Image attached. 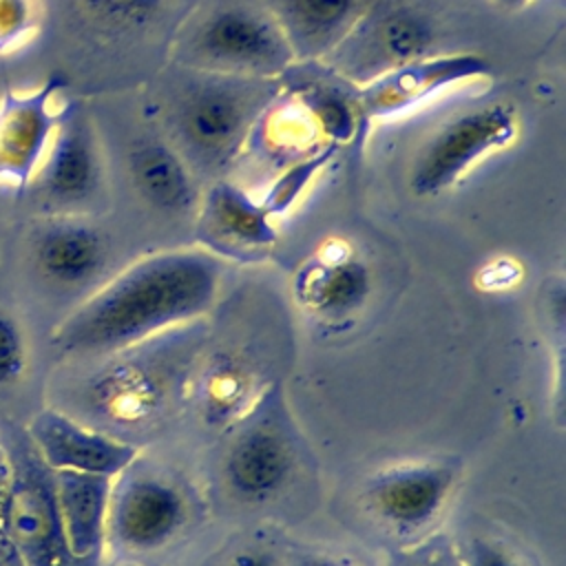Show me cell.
<instances>
[{
  "label": "cell",
  "instance_id": "1",
  "mask_svg": "<svg viewBox=\"0 0 566 566\" xmlns=\"http://www.w3.org/2000/svg\"><path fill=\"white\" fill-rule=\"evenodd\" d=\"M221 261L201 248L148 254L95 290L53 332L62 354L95 356L133 349L210 312Z\"/></svg>",
  "mask_w": 566,
  "mask_h": 566
},
{
  "label": "cell",
  "instance_id": "2",
  "mask_svg": "<svg viewBox=\"0 0 566 566\" xmlns=\"http://www.w3.org/2000/svg\"><path fill=\"white\" fill-rule=\"evenodd\" d=\"M195 80L175 106V135L186 153L208 170L230 166L243 150L250 130L265 108L263 80L206 73Z\"/></svg>",
  "mask_w": 566,
  "mask_h": 566
},
{
  "label": "cell",
  "instance_id": "3",
  "mask_svg": "<svg viewBox=\"0 0 566 566\" xmlns=\"http://www.w3.org/2000/svg\"><path fill=\"white\" fill-rule=\"evenodd\" d=\"M520 133L509 102H489L451 117L418 150L409 188L416 197H438L453 188L482 159L509 148Z\"/></svg>",
  "mask_w": 566,
  "mask_h": 566
},
{
  "label": "cell",
  "instance_id": "4",
  "mask_svg": "<svg viewBox=\"0 0 566 566\" xmlns=\"http://www.w3.org/2000/svg\"><path fill=\"white\" fill-rule=\"evenodd\" d=\"M197 71L270 80L283 73L294 55L265 9L221 7L206 15L188 44Z\"/></svg>",
  "mask_w": 566,
  "mask_h": 566
},
{
  "label": "cell",
  "instance_id": "5",
  "mask_svg": "<svg viewBox=\"0 0 566 566\" xmlns=\"http://www.w3.org/2000/svg\"><path fill=\"white\" fill-rule=\"evenodd\" d=\"M7 449L9 478V528L27 566H75L55 502L53 471L40 460L24 431L0 433Z\"/></svg>",
  "mask_w": 566,
  "mask_h": 566
},
{
  "label": "cell",
  "instance_id": "6",
  "mask_svg": "<svg viewBox=\"0 0 566 566\" xmlns=\"http://www.w3.org/2000/svg\"><path fill=\"white\" fill-rule=\"evenodd\" d=\"M190 520L186 491L166 473L139 469L137 460L113 478L106 544L148 555L168 546Z\"/></svg>",
  "mask_w": 566,
  "mask_h": 566
},
{
  "label": "cell",
  "instance_id": "7",
  "mask_svg": "<svg viewBox=\"0 0 566 566\" xmlns=\"http://www.w3.org/2000/svg\"><path fill=\"white\" fill-rule=\"evenodd\" d=\"M458 482V464L409 460L385 467L363 486L365 509L396 535L427 531L447 506Z\"/></svg>",
  "mask_w": 566,
  "mask_h": 566
},
{
  "label": "cell",
  "instance_id": "8",
  "mask_svg": "<svg viewBox=\"0 0 566 566\" xmlns=\"http://www.w3.org/2000/svg\"><path fill=\"white\" fill-rule=\"evenodd\" d=\"M489 73V60L471 51L420 55L374 75L354 99L363 122L394 117L451 86L480 80Z\"/></svg>",
  "mask_w": 566,
  "mask_h": 566
},
{
  "label": "cell",
  "instance_id": "9",
  "mask_svg": "<svg viewBox=\"0 0 566 566\" xmlns=\"http://www.w3.org/2000/svg\"><path fill=\"white\" fill-rule=\"evenodd\" d=\"M31 186L57 212H73L99 192V148L93 126L82 108L60 111L55 130Z\"/></svg>",
  "mask_w": 566,
  "mask_h": 566
},
{
  "label": "cell",
  "instance_id": "10",
  "mask_svg": "<svg viewBox=\"0 0 566 566\" xmlns=\"http://www.w3.org/2000/svg\"><path fill=\"white\" fill-rule=\"evenodd\" d=\"M62 88L60 77H49L33 88H13L0 97V188L24 190L55 130Z\"/></svg>",
  "mask_w": 566,
  "mask_h": 566
},
{
  "label": "cell",
  "instance_id": "11",
  "mask_svg": "<svg viewBox=\"0 0 566 566\" xmlns=\"http://www.w3.org/2000/svg\"><path fill=\"white\" fill-rule=\"evenodd\" d=\"M40 460L51 471L117 478L139 458V447L93 429L69 413L46 407L24 429Z\"/></svg>",
  "mask_w": 566,
  "mask_h": 566
},
{
  "label": "cell",
  "instance_id": "12",
  "mask_svg": "<svg viewBox=\"0 0 566 566\" xmlns=\"http://www.w3.org/2000/svg\"><path fill=\"white\" fill-rule=\"evenodd\" d=\"M292 294L312 318L340 325L365 307L371 272L347 243L332 239L296 270Z\"/></svg>",
  "mask_w": 566,
  "mask_h": 566
},
{
  "label": "cell",
  "instance_id": "13",
  "mask_svg": "<svg viewBox=\"0 0 566 566\" xmlns=\"http://www.w3.org/2000/svg\"><path fill=\"white\" fill-rule=\"evenodd\" d=\"M296 451L285 429L270 420L245 424L223 458L228 491L245 504L272 502L292 480Z\"/></svg>",
  "mask_w": 566,
  "mask_h": 566
},
{
  "label": "cell",
  "instance_id": "14",
  "mask_svg": "<svg viewBox=\"0 0 566 566\" xmlns=\"http://www.w3.org/2000/svg\"><path fill=\"white\" fill-rule=\"evenodd\" d=\"M374 0H263L294 57L314 60L336 51L365 20Z\"/></svg>",
  "mask_w": 566,
  "mask_h": 566
},
{
  "label": "cell",
  "instance_id": "15",
  "mask_svg": "<svg viewBox=\"0 0 566 566\" xmlns=\"http://www.w3.org/2000/svg\"><path fill=\"white\" fill-rule=\"evenodd\" d=\"M108 245L99 228L73 212L44 219L33 234V261L53 283L77 287L99 276Z\"/></svg>",
  "mask_w": 566,
  "mask_h": 566
},
{
  "label": "cell",
  "instance_id": "16",
  "mask_svg": "<svg viewBox=\"0 0 566 566\" xmlns=\"http://www.w3.org/2000/svg\"><path fill=\"white\" fill-rule=\"evenodd\" d=\"M199 234L208 245L243 252L268 250L276 243V228L261 201L232 181H214L201 199Z\"/></svg>",
  "mask_w": 566,
  "mask_h": 566
},
{
  "label": "cell",
  "instance_id": "17",
  "mask_svg": "<svg viewBox=\"0 0 566 566\" xmlns=\"http://www.w3.org/2000/svg\"><path fill=\"white\" fill-rule=\"evenodd\" d=\"M55 502L66 548L75 564L95 562L106 546L113 478L53 471Z\"/></svg>",
  "mask_w": 566,
  "mask_h": 566
},
{
  "label": "cell",
  "instance_id": "18",
  "mask_svg": "<svg viewBox=\"0 0 566 566\" xmlns=\"http://www.w3.org/2000/svg\"><path fill=\"white\" fill-rule=\"evenodd\" d=\"M128 172L139 197L166 214H186L197 203L190 170L164 142L137 144L128 155Z\"/></svg>",
  "mask_w": 566,
  "mask_h": 566
},
{
  "label": "cell",
  "instance_id": "19",
  "mask_svg": "<svg viewBox=\"0 0 566 566\" xmlns=\"http://www.w3.org/2000/svg\"><path fill=\"white\" fill-rule=\"evenodd\" d=\"M168 378H155L148 365L128 360L104 374L95 387V400L104 413L122 422H142L168 398Z\"/></svg>",
  "mask_w": 566,
  "mask_h": 566
},
{
  "label": "cell",
  "instance_id": "20",
  "mask_svg": "<svg viewBox=\"0 0 566 566\" xmlns=\"http://www.w3.org/2000/svg\"><path fill=\"white\" fill-rule=\"evenodd\" d=\"M296 102L305 108L318 135H323L327 144L343 146L356 137L360 122L356 99H349L338 88L327 84H307L296 93Z\"/></svg>",
  "mask_w": 566,
  "mask_h": 566
},
{
  "label": "cell",
  "instance_id": "21",
  "mask_svg": "<svg viewBox=\"0 0 566 566\" xmlns=\"http://www.w3.org/2000/svg\"><path fill=\"white\" fill-rule=\"evenodd\" d=\"M84 20L99 31L124 35L148 29L172 0H71Z\"/></svg>",
  "mask_w": 566,
  "mask_h": 566
},
{
  "label": "cell",
  "instance_id": "22",
  "mask_svg": "<svg viewBox=\"0 0 566 566\" xmlns=\"http://www.w3.org/2000/svg\"><path fill=\"white\" fill-rule=\"evenodd\" d=\"M431 27L429 22L413 11H396L385 18V22L376 31V46L378 57L385 60V69H391L396 64L409 62L413 57L427 55L424 51L431 44ZM380 71V73H382Z\"/></svg>",
  "mask_w": 566,
  "mask_h": 566
},
{
  "label": "cell",
  "instance_id": "23",
  "mask_svg": "<svg viewBox=\"0 0 566 566\" xmlns=\"http://www.w3.org/2000/svg\"><path fill=\"white\" fill-rule=\"evenodd\" d=\"M336 150H338L336 144H323V146L314 148L310 155L290 164L272 181V186L268 188L263 199H259L261 206L265 208V212L272 219L281 217V214H287L298 203V199L305 195V190L312 186L316 175H321L323 168L332 161Z\"/></svg>",
  "mask_w": 566,
  "mask_h": 566
},
{
  "label": "cell",
  "instance_id": "24",
  "mask_svg": "<svg viewBox=\"0 0 566 566\" xmlns=\"http://www.w3.org/2000/svg\"><path fill=\"white\" fill-rule=\"evenodd\" d=\"M38 24L35 0H0V55L24 46L35 35Z\"/></svg>",
  "mask_w": 566,
  "mask_h": 566
},
{
  "label": "cell",
  "instance_id": "25",
  "mask_svg": "<svg viewBox=\"0 0 566 566\" xmlns=\"http://www.w3.org/2000/svg\"><path fill=\"white\" fill-rule=\"evenodd\" d=\"M29 365L27 340L20 323L0 310V387H9L24 376Z\"/></svg>",
  "mask_w": 566,
  "mask_h": 566
},
{
  "label": "cell",
  "instance_id": "26",
  "mask_svg": "<svg viewBox=\"0 0 566 566\" xmlns=\"http://www.w3.org/2000/svg\"><path fill=\"white\" fill-rule=\"evenodd\" d=\"M462 566H522L502 544L486 537H469L455 548Z\"/></svg>",
  "mask_w": 566,
  "mask_h": 566
},
{
  "label": "cell",
  "instance_id": "27",
  "mask_svg": "<svg viewBox=\"0 0 566 566\" xmlns=\"http://www.w3.org/2000/svg\"><path fill=\"white\" fill-rule=\"evenodd\" d=\"M9 478L11 467L7 458V449L0 440V566H27L9 528Z\"/></svg>",
  "mask_w": 566,
  "mask_h": 566
},
{
  "label": "cell",
  "instance_id": "28",
  "mask_svg": "<svg viewBox=\"0 0 566 566\" xmlns=\"http://www.w3.org/2000/svg\"><path fill=\"white\" fill-rule=\"evenodd\" d=\"M398 566H462L455 551L449 546H422L420 551H413L402 564Z\"/></svg>",
  "mask_w": 566,
  "mask_h": 566
},
{
  "label": "cell",
  "instance_id": "29",
  "mask_svg": "<svg viewBox=\"0 0 566 566\" xmlns=\"http://www.w3.org/2000/svg\"><path fill=\"white\" fill-rule=\"evenodd\" d=\"M226 566H281V562L272 551L241 548L230 557Z\"/></svg>",
  "mask_w": 566,
  "mask_h": 566
},
{
  "label": "cell",
  "instance_id": "30",
  "mask_svg": "<svg viewBox=\"0 0 566 566\" xmlns=\"http://www.w3.org/2000/svg\"><path fill=\"white\" fill-rule=\"evenodd\" d=\"M294 566H358L352 557L340 555V553H329V551H316V553H305L301 555Z\"/></svg>",
  "mask_w": 566,
  "mask_h": 566
},
{
  "label": "cell",
  "instance_id": "31",
  "mask_svg": "<svg viewBox=\"0 0 566 566\" xmlns=\"http://www.w3.org/2000/svg\"><path fill=\"white\" fill-rule=\"evenodd\" d=\"M493 2L500 4V7H506V9H520V7H526L533 0H493Z\"/></svg>",
  "mask_w": 566,
  "mask_h": 566
}]
</instances>
